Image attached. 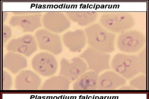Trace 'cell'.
Wrapping results in <instances>:
<instances>
[{
  "instance_id": "7c38bea8",
  "label": "cell",
  "mask_w": 149,
  "mask_h": 99,
  "mask_svg": "<svg viewBox=\"0 0 149 99\" xmlns=\"http://www.w3.org/2000/svg\"><path fill=\"white\" fill-rule=\"evenodd\" d=\"M39 76L31 70H24L16 76L15 86L18 90H36L41 85Z\"/></svg>"
},
{
  "instance_id": "ba28073f",
  "label": "cell",
  "mask_w": 149,
  "mask_h": 99,
  "mask_svg": "<svg viewBox=\"0 0 149 99\" xmlns=\"http://www.w3.org/2000/svg\"><path fill=\"white\" fill-rule=\"evenodd\" d=\"M31 65L35 71L43 76H51L57 71L58 63L55 56L45 52H40L33 57Z\"/></svg>"
},
{
  "instance_id": "2e32d148",
  "label": "cell",
  "mask_w": 149,
  "mask_h": 99,
  "mask_svg": "<svg viewBox=\"0 0 149 99\" xmlns=\"http://www.w3.org/2000/svg\"><path fill=\"white\" fill-rule=\"evenodd\" d=\"M98 73L94 71L86 72L75 81L73 88L76 90H93L97 89Z\"/></svg>"
},
{
  "instance_id": "3957f363",
  "label": "cell",
  "mask_w": 149,
  "mask_h": 99,
  "mask_svg": "<svg viewBox=\"0 0 149 99\" xmlns=\"http://www.w3.org/2000/svg\"><path fill=\"white\" fill-rule=\"evenodd\" d=\"M111 66L116 72L127 79L134 78L141 72L136 56L118 53L113 58Z\"/></svg>"
},
{
  "instance_id": "8992f818",
  "label": "cell",
  "mask_w": 149,
  "mask_h": 99,
  "mask_svg": "<svg viewBox=\"0 0 149 99\" xmlns=\"http://www.w3.org/2000/svg\"><path fill=\"white\" fill-rule=\"evenodd\" d=\"M80 56L86 62L88 69L97 73L110 68V56L107 53L88 47L81 53Z\"/></svg>"
},
{
  "instance_id": "d6986e66",
  "label": "cell",
  "mask_w": 149,
  "mask_h": 99,
  "mask_svg": "<svg viewBox=\"0 0 149 99\" xmlns=\"http://www.w3.org/2000/svg\"><path fill=\"white\" fill-rule=\"evenodd\" d=\"M147 80L146 76L141 75L133 79L130 82V85L133 88L139 89H146Z\"/></svg>"
},
{
  "instance_id": "44dd1931",
  "label": "cell",
  "mask_w": 149,
  "mask_h": 99,
  "mask_svg": "<svg viewBox=\"0 0 149 99\" xmlns=\"http://www.w3.org/2000/svg\"><path fill=\"white\" fill-rule=\"evenodd\" d=\"M138 57L140 67L141 69V72L146 74V50L140 53Z\"/></svg>"
},
{
  "instance_id": "277c9868",
  "label": "cell",
  "mask_w": 149,
  "mask_h": 99,
  "mask_svg": "<svg viewBox=\"0 0 149 99\" xmlns=\"http://www.w3.org/2000/svg\"><path fill=\"white\" fill-rule=\"evenodd\" d=\"M146 37L141 32L128 30L120 34L117 41L118 48L125 53H135L143 47Z\"/></svg>"
},
{
  "instance_id": "4fadbf2b",
  "label": "cell",
  "mask_w": 149,
  "mask_h": 99,
  "mask_svg": "<svg viewBox=\"0 0 149 99\" xmlns=\"http://www.w3.org/2000/svg\"><path fill=\"white\" fill-rule=\"evenodd\" d=\"M86 41L85 32L80 29L66 32L63 36L64 45L72 52H80L85 46Z\"/></svg>"
},
{
  "instance_id": "5bb4252c",
  "label": "cell",
  "mask_w": 149,
  "mask_h": 99,
  "mask_svg": "<svg viewBox=\"0 0 149 99\" xmlns=\"http://www.w3.org/2000/svg\"><path fill=\"white\" fill-rule=\"evenodd\" d=\"M126 83L125 79L116 72L108 71L99 76L97 89L113 90L120 88Z\"/></svg>"
},
{
  "instance_id": "9c48e42d",
  "label": "cell",
  "mask_w": 149,
  "mask_h": 99,
  "mask_svg": "<svg viewBox=\"0 0 149 99\" xmlns=\"http://www.w3.org/2000/svg\"><path fill=\"white\" fill-rule=\"evenodd\" d=\"M6 49L9 52L29 56L37 50L36 40L32 35H24L10 41Z\"/></svg>"
},
{
  "instance_id": "6da1fadb",
  "label": "cell",
  "mask_w": 149,
  "mask_h": 99,
  "mask_svg": "<svg viewBox=\"0 0 149 99\" xmlns=\"http://www.w3.org/2000/svg\"><path fill=\"white\" fill-rule=\"evenodd\" d=\"M85 34L90 47L107 54L114 52L115 35L101 25H90L85 29Z\"/></svg>"
},
{
  "instance_id": "30bf717a",
  "label": "cell",
  "mask_w": 149,
  "mask_h": 99,
  "mask_svg": "<svg viewBox=\"0 0 149 99\" xmlns=\"http://www.w3.org/2000/svg\"><path fill=\"white\" fill-rule=\"evenodd\" d=\"M42 24L49 31L56 34L61 33L70 28V21L65 14L58 12H49L44 14Z\"/></svg>"
},
{
  "instance_id": "ac0fdd59",
  "label": "cell",
  "mask_w": 149,
  "mask_h": 99,
  "mask_svg": "<svg viewBox=\"0 0 149 99\" xmlns=\"http://www.w3.org/2000/svg\"><path fill=\"white\" fill-rule=\"evenodd\" d=\"M70 82L60 75L53 76L47 80L42 86L44 90H67Z\"/></svg>"
},
{
  "instance_id": "9a60e30c",
  "label": "cell",
  "mask_w": 149,
  "mask_h": 99,
  "mask_svg": "<svg viewBox=\"0 0 149 99\" xmlns=\"http://www.w3.org/2000/svg\"><path fill=\"white\" fill-rule=\"evenodd\" d=\"M3 66L13 74H17L27 67V60L21 54L8 52L4 56Z\"/></svg>"
},
{
  "instance_id": "7402d4cb",
  "label": "cell",
  "mask_w": 149,
  "mask_h": 99,
  "mask_svg": "<svg viewBox=\"0 0 149 99\" xmlns=\"http://www.w3.org/2000/svg\"><path fill=\"white\" fill-rule=\"evenodd\" d=\"M2 42L5 44L11 37L12 30L10 28L8 25H4L2 26Z\"/></svg>"
},
{
  "instance_id": "52a82bcc",
  "label": "cell",
  "mask_w": 149,
  "mask_h": 99,
  "mask_svg": "<svg viewBox=\"0 0 149 99\" xmlns=\"http://www.w3.org/2000/svg\"><path fill=\"white\" fill-rule=\"evenodd\" d=\"M35 37L40 49L56 55L63 51L62 41L58 35L47 29H40L35 33Z\"/></svg>"
},
{
  "instance_id": "7a4b0ae2",
  "label": "cell",
  "mask_w": 149,
  "mask_h": 99,
  "mask_svg": "<svg viewBox=\"0 0 149 99\" xmlns=\"http://www.w3.org/2000/svg\"><path fill=\"white\" fill-rule=\"evenodd\" d=\"M100 22L102 27L111 32L123 33L132 28L135 24L134 18L127 12H113L103 14Z\"/></svg>"
},
{
  "instance_id": "5b68a950",
  "label": "cell",
  "mask_w": 149,
  "mask_h": 99,
  "mask_svg": "<svg viewBox=\"0 0 149 99\" xmlns=\"http://www.w3.org/2000/svg\"><path fill=\"white\" fill-rule=\"evenodd\" d=\"M88 66L81 58L75 57L70 59H62L60 63V75L70 82L77 80L87 70Z\"/></svg>"
},
{
  "instance_id": "ffe728a7",
  "label": "cell",
  "mask_w": 149,
  "mask_h": 99,
  "mask_svg": "<svg viewBox=\"0 0 149 99\" xmlns=\"http://www.w3.org/2000/svg\"><path fill=\"white\" fill-rule=\"evenodd\" d=\"M12 84V79L9 74L3 71L2 76V88L3 90H8L10 89Z\"/></svg>"
},
{
  "instance_id": "e0dca14e",
  "label": "cell",
  "mask_w": 149,
  "mask_h": 99,
  "mask_svg": "<svg viewBox=\"0 0 149 99\" xmlns=\"http://www.w3.org/2000/svg\"><path fill=\"white\" fill-rule=\"evenodd\" d=\"M68 17L80 26L84 27L94 22L98 14L93 11H74L66 12Z\"/></svg>"
},
{
  "instance_id": "8fae6325",
  "label": "cell",
  "mask_w": 149,
  "mask_h": 99,
  "mask_svg": "<svg viewBox=\"0 0 149 99\" xmlns=\"http://www.w3.org/2000/svg\"><path fill=\"white\" fill-rule=\"evenodd\" d=\"M41 15L26 14L12 16L9 20L12 27L20 28L23 32H32L41 26Z\"/></svg>"
}]
</instances>
